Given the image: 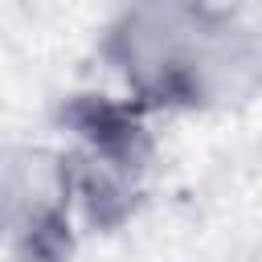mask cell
<instances>
[{"label":"cell","instance_id":"cell-1","mask_svg":"<svg viewBox=\"0 0 262 262\" xmlns=\"http://www.w3.org/2000/svg\"><path fill=\"white\" fill-rule=\"evenodd\" d=\"M119 98L156 111L246 102L262 86V49L217 0H127L102 37Z\"/></svg>","mask_w":262,"mask_h":262},{"label":"cell","instance_id":"cell-2","mask_svg":"<svg viewBox=\"0 0 262 262\" xmlns=\"http://www.w3.org/2000/svg\"><path fill=\"white\" fill-rule=\"evenodd\" d=\"M143 111L127 98H82L70 111L74 143L61 147L74 180L78 213L90 225H119L135 213L147 172H151V135Z\"/></svg>","mask_w":262,"mask_h":262},{"label":"cell","instance_id":"cell-3","mask_svg":"<svg viewBox=\"0 0 262 262\" xmlns=\"http://www.w3.org/2000/svg\"><path fill=\"white\" fill-rule=\"evenodd\" d=\"M74 217L78 201L61 147L0 151V242L20 262H66Z\"/></svg>","mask_w":262,"mask_h":262}]
</instances>
